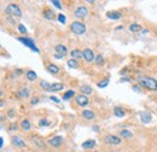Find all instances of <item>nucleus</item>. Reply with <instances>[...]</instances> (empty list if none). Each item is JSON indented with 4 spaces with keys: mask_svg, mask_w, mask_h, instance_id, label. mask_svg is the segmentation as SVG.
<instances>
[{
    "mask_svg": "<svg viewBox=\"0 0 157 152\" xmlns=\"http://www.w3.org/2000/svg\"><path fill=\"white\" fill-rule=\"evenodd\" d=\"M21 126H22V128H23L24 130H29V129H30V122H29L28 119H23L22 123H21Z\"/></svg>",
    "mask_w": 157,
    "mask_h": 152,
    "instance_id": "26",
    "label": "nucleus"
},
{
    "mask_svg": "<svg viewBox=\"0 0 157 152\" xmlns=\"http://www.w3.org/2000/svg\"><path fill=\"white\" fill-rule=\"evenodd\" d=\"M76 103L80 106H86V105H88V98L86 95H83V94L77 95L76 97Z\"/></svg>",
    "mask_w": 157,
    "mask_h": 152,
    "instance_id": "10",
    "label": "nucleus"
},
{
    "mask_svg": "<svg viewBox=\"0 0 157 152\" xmlns=\"http://www.w3.org/2000/svg\"><path fill=\"white\" fill-rule=\"evenodd\" d=\"M52 4L57 7V8H62V5H61V3L59 1H57V0H52Z\"/></svg>",
    "mask_w": 157,
    "mask_h": 152,
    "instance_id": "36",
    "label": "nucleus"
},
{
    "mask_svg": "<svg viewBox=\"0 0 157 152\" xmlns=\"http://www.w3.org/2000/svg\"><path fill=\"white\" fill-rule=\"evenodd\" d=\"M48 144L52 145V146H54V147L61 146V145L63 144V136H61V135L54 136V138H52V139L48 140Z\"/></svg>",
    "mask_w": 157,
    "mask_h": 152,
    "instance_id": "8",
    "label": "nucleus"
},
{
    "mask_svg": "<svg viewBox=\"0 0 157 152\" xmlns=\"http://www.w3.org/2000/svg\"><path fill=\"white\" fill-rule=\"evenodd\" d=\"M93 130H94V131H99V127H98V126H94V127H93Z\"/></svg>",
    "mask_w": 157,
    "mask_h": 152,
    "instance_id": "43",
    "label": "nucleus"
},
{
    "mask_svg": "<svg viewBox=\"0 0 157 152\" xmlns=\"http://www.w3.org/2000/svg\"><path fill=\"white\" fill-rule=\"evenodd\" d=\"M17 129V124H11V126H10V130H16Z\"/></svg>",
    "mask_w": 157,
    "mask_h": 152,
    "instance_id": "39",
    "label": "nucleus"
},
{
    "mask_svg": "<svg viewBox=\"0 0 157 152\" xmlns=\"http://www.w3.org/2000/svg\"><path fill=\"white\" fill-rule=\"evenodd\" d=\"M0 48H1V45H0Z\"/></svg>",
    "mask_w": 157,
    "mask_h": 152,
    "instance_id": "46",
    "label": "nucleus"
},
{
    "mask_svg": "<svg viewBox=\"0 0 157 152\" xmlns=\"http://www.w3.org/2000/svg\"><path fill=\"white\" fill-rule=\"evenodd\" d=\"M64 88V86L62 83H53L50 87V92H58V90H62Z\"/></svg>",
    "mask_w": 157,
    "mask_h": 152,
    "instance_id": "17",
    "label": "nucleus"
},
{
    "mask_svg": "<svg viewBox=\"0 0 157 152\" xmlns=\"http://www.w3.org/2000/svg\"><path fill=\"white\" fill-rule=\"evenodd\" d=\"M82 54H83V58L86 59V62L88 63H91L94 60V53H93V51L90 49V48H86L82 51Z\"/></svg>",
    "mask_w": 157,
    "mask_h": 152,
    "instance_id": "7",
    "label": "nucleus"
},
{
    "mask_svg": "<svg viewBox=\"0 0 157 152\" xmlns=\"http://www.w3.org/2000/svg\"><path fill=\"white\" fill-rule=\"evenodd\" d=\"M95 63H97L98 65H102V64H103V56H100V54L97 56V57H95Z\"/></svg>",
    "mask_w": 157,
    "mask_h": 152,
    "instance_id": "33",
    "label": "nucleus"
},
{
    "mask_svg": "<svg viewBox=\"0 0 157 152\" xmlns=\"http://www.w3.org/2000/svg\"><path fill=\"white\" fill-rule=\"evenodd\" d=\"M40 86H41L45 90H50V87H51V85L48 83V82H46V81H41V82H40Z\"/></svg>",
    "mask_w": 157,
    "mask_h": 152,
    "instance_id": "29",
    "label": "nucleus"
},
{
    "mask_svg": "<svg viewBox=\"0 0 157 152\" xmlns=\"http://www.w3.org/2000/svg\"><path fill=\"white\" fill-rule=\"evenodd\" d=\"M18 30L21 32L22 34H25L27 33V29H25V27L23 25V24H18Z\"/></svg>",
    "mask_w": 157,
    "mask_h": 152,
    "instance_id": "34",
    "label": "nucleus"
},
{
    "mask_svg": "<svg viewBox=\"0 0 157 152\" xmlns=\"http://www.w3.org/2000/svg\"><path fill=\"white\" fill-rule=\"evenodd\" d=\"M13 115H15V110H10V111H8V116L12 117Z\"/></svg>",
    "mask_w": 157,
    "mask_h": 152,
    "instance_id": "41",
    "label": "nucleus"
},
{
    "mask_svg": "<svg viewBox=\"0 0 157 152\" xmlns=\"http://www.w3.org/2000/svg\"><path fill=\"white\" fill-rule=\"evenodd\" d=\"M140 85L143 87H145L146 89H150V90H157V81L155 78L151 77H141L140 80Z\"/></svg>",
    "mask_w": 157,
    "mask_h": 152,
    "instance_id": "1",
    "label": "nucleus"
},
{
    "mask_svg": "<svg viewBox=\"0 0 157 152\" xmlns=\"http://www.w3.org/2000/svg\"><path fill=\"white\" fill-rule=\"evenodd\" d=\"M68 66L69 68H73V69H77L78 68V63H77V60L76 59H69L68 60Z\"/></svg>",
    "mask_w": 157,
    "mask_h": 152,
    "instance_id": "24",
    "label": "nucleus"
},
{
    "mask_svg": "<svg viewBox=\"0 0 157 152\" xmlns=\"http://www.w3.org/2000/svg\"><path fill=\"white\" fill-rule=\"evenodd\" d=\"M106 17L110 18V19H120L122 17V15L120 12H117V11H109L106 13Z\"/></svg>",
    "mask_w": 157,
    "mask_h": 152,
    "instance_id": "12",
    "label": "nucleus"
},
{
    "mask_svg": "<svg viewBox=\"0 0 157 152\" xmlns=\"http://www.w3.org/2000/svg\"><path fill=\"white\" fill-rule=\"evenodd\" d=\"M121 135L124 136V138H131V136H132V133H131L129 130L123 129V130H121Z\"/></svg>",
    "mask_w": 157,
    "mask_h": 152,
    "instance_id": "30",
    "label": "nucleus"
},
{
    "mask_svg": "<svg viewBox=\"0 0 157 152\" xmlns=\"http://www.w3.org/2000/svg\"><path fill=\"white\" fill-rule=\"evenodd\" d=\"M58 21H59L62 24H64V23L66 22V18H65V16H64V15L59 13V15H58Z\"/></svg>",
    "mask_w": 157,
    "mask_h": 152,
    "instance_id": "32",
    "label": "nucleus"
},
{
    "mask_svg": "<svg viewBox=\"0 0 157 152\" xmlns=\"http://www.w3.org/2000/svg\"><path fill=\"white\" fill-rule=\"evenodd\" d=\"M29 95V89L28 88H22V89H19L18 92H17V97L18 98H27Z\"/></svg>",
    "mask_w": 157,
    "mask_h": 152,
    "instance_id": "15",
    "label": "nucleus"
},
{
    "mask_svg": "<svg viewBox=\"0 0 157 152\" xmlns=\"http://www.w3.org/2000/svg\"><path fill=\"white\" fill-rule=\"evenodd\" d=\"M18 41H21L23 45H25L27 47H29V48H32L33 51H35V52H39V48L35 46V44H34V41L32 39H28V37H18Z\"/></svg>",
    "mask_w": 157,
    "mask_h": 152,
    "instance_id": "4",
    "label": "nucleus"
},
{
    "mask_svg": "<svg viewBox=\"0 0 157 152\" xmlns=\"http://www.w3.org/2000/svg\"><path fill=\"white\" fill-rule=\"evenodd\" d=\"M104 141H105L106 144H110V145H119V144H121V139H120L119 136L111 135V134L106 135V136L104 138Z\"/></svg>",
    "mask_w": 157,
    "mask_h": 152,
    "instance_id": "5",
    "label": "nucleus"
},
{
    "mask_svg": "<svg viewBox=\"0 0 157 152\" xmlns=\"http://www.w3.org/2000/svg\"><path fill=\"white\" fill-rule=\"evenodd\" d=\"M82 116H83L85 118H87V119H93V118H94V114H93V111H91V110H85V111H82Z\"/></svg>",
    "mask_w": 157,
    "mask_h": 152,
    "instance_id": "19",
    "label": "nucleus"
},
{
    "mask_svg": "<svg viewBox=\"0 0 157 152\" xmlns=\"http://www.w3.org/2000/svg\"><path fill=\"white\" fill-rule=\"evenodd\" d=\"M80 90L83 93V94H91L93 90H92V87L91 86H87V85H83V86H81V88H80Z\"/></svg>",
    "mask_w": 157,
    "mask_h": 152,
    "instance_id": "21",
    "label": "nucleus"
},
{
    "mask_svg": "<svg viewBox=\"0 0 157 152\" xmlns=\"http://www.w3.org/2000/svg\"><path fill=\"white\" fill-rule=\"evenodd\" d=\"M74 94H75V92H74V90H68V92L63 95V100H68V99H70L71 97H74Z\"/></svg>",
    "mask_w": 157,
    "mask_h": 152,
    "instance_id": "28",
    "label": "nucleus"
},
{
    "mask_svg": "<svg viewBox=\"0 0 157 152\" xmlns=\"http://www.w3.org/2000/svg\"><path fill=\"white\" fill-rule=\"evenodd\" d=\"M140 119H141V122H144V123H149V122H151V119H152V115L149 112V111H141L140 112Z\"/></svg>",
    "mask_w": 157,
    "mask_h": 152,
    "instance_id": "9",
    "label": "nucleus"
},
{
    "mask_svg": "<svg viewBox=\"0 0 157 152\" xmlns=\"http://www.w3.org/2000/svg\"><path fill=\"white\" fill-rule=\"evenodd\" d=\"M32 139H33V141H34V143H35L37 146H40V147H44V146H45L44 141H42L40 138H39V136H33Z\"/></svg>",
    "mask_w": 157,
    "mask_h": 152,
    "instance_id": "25",
    "label": "nucleus"
},
{
    "mask_svg": "<svg viewBox=\"0 0 157 152\" xmlns=\"http://www.w3.org/2000/svg\"><path fill=\"white\" fill-rule=\"evenodd\" d=\"M3 145H4V139H3V138H0V148L3 147Z\"/></svg>",
    "mask_w": 157,
    "mask_h": 152,
    "instance_id": "42",
    "label": "nucleus"
},
{
    "mask_svg": "<svg viewBox=\"0 0 157 152\" xmlns=\"http://www.w3.org/2000/svg\"><path fill=\"white\" fill-rule=\"evenodd\" d=\"M42 15H44V17L46 19H53V17H54V13H53V11L51 8H45Z\"/></svg>",
    "mask_w": 157,
    "mask_h": 152,
    "instance_id": "14",
    "label": "nucleus"
},
{
    "mask_svg": "<svg viewBox=\"0 0 157 152\" xmlns=\"http://www.w3.org/2000/svg\"><path fill=\"white\" fill-rule=\"evenodd\" d=\"M70 54H71L73 59H78V58H82L83 57V54H82V52H81L80 49H73Z\"/></svg>",
    "mask_w": 157,
    "mask_h": 152,
    "instance_id": "18",
    "label": "nucleus"
},
{
    "mask_svg": "<svg viewBox=\"0 0 157 152\" xmlns=\"http://www.w3.org/2000/svg\"><path fill=\"white\" fill-rule=\"evenodd\" d=\"M95 146V140H86L85 143H82V148L85 150H88V148H92Z\"/></svg>",
    "mask_w": 157,
    "mask_h": 152,
    "instance_id": "13",
    "label": "nucleus"
},
{
    "mask_svg": "<svg viewBox=\"0 0 157 152\" xmlns=\"http://www.w3.org/2000/svg\"><path fill=\"white\" fill-rule=\"evenodd\" d=\"M56 51H57V53L65 56V53H66V47H65L64 45H61V44H59V45L56 46Z\"/></svg>",
    "mask_w": 157,
    "mask_h": 152,
    "instance_id": "20",
    "label": "nucleus"
},
{
    "mask_svg": "<svg viewBox=\"0 0 157 152\" xmlns=\"http://www.w3.org/2000/svg\"><path fill=\"white\" fill-rule=\"evenodd\" d=\"M12 144L17 147H24L25 146V143L19 136H13L12 138Z\"/></svg>",
    "mask_w": 157,
    "mask_h": 152,
    "instance_id": "11",
    "label": "nucleus"
},
{
    "mask_svg": "<svg viewBox=\"0 0 157 152\" xmlns=\"http://www.w3.org/2000/svg\"><path fill=\"white\" fill-rule=\"evenodd\" d=\"M64 56L63 54H59V53H57V54H54V58H57V59H62Z\"/></svg>",
    "mask_w": 157,
    "mask_h": 152,
    "instance_id": "40",
    "label": "nucleus"
},
{
    "mask_svg": "<svg viewBox=\"0 0 157 152\" xmlns=\"http://www.w3.org/2000/svg\"><path fill=\"white\" fill-rule=\"evenodd\" d=\"M39 124H40L41 127H45V126H48V124H50V122H48L47 119H41L40 122H39Z\"/></svg>",
    "mask_w": 157,
    "mask_h": 152,
    "instance_id": "35",
    "label": "nucleus"
},
{
    "mask_svg": "<svg viewBox=\"0 0 157 152\" xmlns=\"http://www.w3.org/2000/svg\"><path fill=\"white\" fill-rule=\"evenodd\" d=\"M77 18H85L87 15H88V10L87 7L85 6H78L76 10H75V13H74Z\"/></svg>",
    "mask_w": 157,
    "mask_h": 152,
    "instance_id": "6",
    "label": "nucleus"
},
{
    "mask_svg": "<svg viewBox=\"0 0 157 152\" xmlns=\"http://www.w3.org/2000/svg\"><path fill=\"white\" fill-rule=\"evenodd\" d=\"M133 88H134V90H136V92H139V87L138 86H134Z\"/></svg>",
    "mask_w": 157,
    "mask_h": 152,
    "instance_id": "44",
    "label": "nucleus"
},
{
    "mask_svg": "<svg viewBox=\"0 0 157 152\" xmlns=\"http://www.w3.org/2000/svg\"><path fill=\"white\" fill-rule=\"evenodd\" d=\"M5 12L8 16H16V17H21L22 16V11H21V8H19V6L17 4H10V5H7Z\"/></svg>",
    "mask_w": 157,
    "mask_h": 152,
    "instance_id": "2",
    "label": "nucleus"
},
{
    "mask_svg": "<svg viewBox=\"0 0 157 152\" xmlns=\"http://www.w3.org/2000/svg\"><path fill=\"white\" fill-rule=\"evenodd\" d=\"M50 99H51L52 101H54V103H59V99H58L57 97H50Z\"/></svg>",
    "mask_w": 157,
    "mask_h": 152,
    "instance_id": "38",
    "label": "nucleus"
},
{
    "mask_svg": "<svg viewBox=\"0 0 157 152\" xmlns=\"http://www.w3.org/2000/svg\"><path fill=\"white\" fill-rule=\"evenodd\" d=\"M107 83H109V78H105V80L102 81V82L98 83V87H99V88H104V87L107 86Z\"/></svg>",
    "mask_w": 157,
    "mask_h": 152,
    "instance_id": "31",
    "label": "nucleus"
},
{
    "mask_svg": "<svg viewBox=\"0 0 157 152\" xmlns=\"http://www.w3.org/2000/svg\"><path fill=\"white\" fill-rule=\"evenodd\" d=\"M129 30L131 32H139V30H141V25H139V24H131L129 25Z\"/></svg>",
    "mask_w": 157,
    "mask_h": 152,
    "instance_id": "27",
    "label": "nucleus"
},
{
    "mask_svg": "<svg viewBox=\"0 0 157 152\" xmlns=\"http://www.w3.org/2000/svg\"><path fill=\"white\" fill-rule=\"evenodd\" d=\"M47 71L51 73V74H57V73H59V68L54 64H48L47 65Z\"/></svg>",
    "mask_w": 157,
    "mask_h": 152,
    "instance_id": "16",
    "label": "nucleus"
},
{
    "mask_svg": "<svg viewBox=\"0 0 157 152\" xmlns=\"http://www.w3.org/2000/svg\"><path fill=\"white\" fill-rule=\"evenodd\" d=\"M30 103H32V105H35V104H37V103H39V99H37V98H33Z\"/></svg>",
    "mask_w": 157,
    "mask_h": 152,
    "instance_id": "37",
    "label": "nucleus"
},
{
    "mask_svg": "<svg viewBox=\"0 0 157 152\" xmlns=\"http://www.w3.org/2000/svg\"><path fill=\"white\" fill-rule=\"evenodd\" d=\"M36 77H37V75H36L35 71H33V70H29V71H27V78L29 81H35Z\"/></svg>",
    "mask_w": 157,
    "mask_h": 152,
    "instance_id": "23",
    "label": "nucleus"
},
{
    "mask_svg": "<svg viewBox=\"0 0 157 152\" xmlns=\"http://www.w3.org/2000/svg\"><path fill=\"white\" fill-rule=\"evenodd\" d=\"M70 29H71V32L76 35H82L85 34L86 32V25L81 22H73L71 25H70Z\"/></svg>",
    "mask_w": 157,
    "mask_h": 152,
    "instance_id": "3",
    "label": "nucleus"
},
{
    "mask_svg": "<svg viewBox=\"0 0 157 152\" xmlns=\"http://www.w3.org/2000/svg\"><path fill=\"white\" fill-rule=\"evenodd\" d=\"M114 114H115L116 117H123V116H124V111H123V109L116 106V107L114 109Z\"/></svg>",
    "mask_w": 157,
    "mask_h": 152,
    "instance_id": "22",
    "label": "nucleus"
},
{
    "mask_svg": "<svg viewBox=\"0 0 157 152\" xmlns=\"http://www.w3.org/2000/svg\"><path fill=\"white\" fill-rule=\"evenodd\" d=\"M4 105V103H3V100H0V106H3Z\"/></svg>",
    "mask_w": 157,
    "mask_h": 152,
    "instance_id": "45",
    "label": "nucleus"
}]
</instances>
